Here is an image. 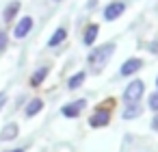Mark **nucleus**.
<instances>
[{
    "label": "nucleus",
    "instance_id": "f257e3e1",
    "mask_svg": "<svg viewBox=\"0 0 158 152\" xmlns=\"http://www.w3.org/2000/svg\"><path fill=\"white\" fill-rule=\"evenodd\" d=\"M115 52V44L113 41H108V44H102V46H98V48H93V52L89 54V63L93 65V72H100L104 65H106V61L110 59V54Z\"/></svg>",
    "mask_w": 158,
    "mask_h": 152
},
{
    "label": "nucleus",
    "instance_id": "f03ea898",
    "mask_svg": "<svg viewBox=\"0 0 158 152\" xmlns=\"http://www.w3.org/2000/svg\"><path fill=\"white\" fill-rule=\"evenodd\" d=\"M143 93H145V83L143 80H132L123 91V100H126V104H136Z\"/></svg>",
    "mask_w": 158,
    "mask_h": 152
},
{
    "label": "nucleus",
    "instance_id": "7ed1b4c3",
    "mask_svg": "<svg viewBox=\"0 0 158 152\" xmlns=\"http://www.w3.org/2000/svg\"><path fill=\"white\" fill-rule=\"evenodd\" d=\"M110 122V111L108 109H98L91 117H89V124L93 126V128H102V126H106Z\"/></svg>",
    "mask_w": 158,
    "mask_h": 152
},
{
    "label": "nucleus",
    "instance_id": "20e7f679",
    "mask_svg": "<svg viewBox=\"0 0 158 152\" xmlns=\"http://www.w3.org/2000/svg\"><path fill=\"white\" fill-rule=\"evenodd\" d=\"M123 11H126V2H123V0H115V2H110V5L104 9V18L110 22V20H117Z\"/></svg>",
    "mask_w": 158,
    "mask_h": 152
},
{
    "label": "nucleus",
    "instance_id": "39448f33",
    "mask_svg": "<svg viewBox=\"0 0 158 152\" xmlns=\"http://www.w3.org/2000/svg\"><path fill=\"white\" fill-rule=\"evenodd\" d=\"M31 28H33V18H22L18 24H15V28H13V37H18V39H24L28 33H31Z\"/></svg>",
    "mask_w": 158,
    "mask_h": 152
},
{
    "label": "nucleus",
    "instance_id": "423d86ee",
    "mask_svg": "<svg viewBox=\"0 0 158 152\" xmlns=\"http://www.w3.org/2000/svg\"><path fill=\"white\" fill-rule=\"evenodd\" d=\"M141 67H143V61H141V59H128V61L121 65L119 74H121V76H130V74H136Z\"/></svg>",
    "mask_w": 158,
    "mask_h": 152
},
{
    "label": "nucleus",
    "instance_id": "0eeeda50",
    "mask_svg": "<svg viewBox=\"0 0 158 152\" xmlns=\"http://www.w3.org/2000/svg\"><path fill=\"white\" fill-rule=\"evenodd\" d=\"M85 104H87V100L69 102V104H65V106H63V115H65V117H78V115H80V111L85 109Z\"/></svg>",
    "mask_w": 158,
    "mask_h": 152
},
{
    "label": "nucleus",
    "instance_id": "6e6552de",
    "mask_svg": "<svg viewBox=\"0 0 158 152\" xmlns=\"http://www.w3.org/2000/svg\"><path fill=\"white\" fill-rule=\"evenodd\" d=\"M98 33H100V26H98V24H89V26H87V31H85L82 41H85L87 46H93V41H95Z\"/></svg>",
    "mask_w": 158,
    "mask_h": 152
},
{
    "label": "nucleus",
    "instance_id": "1a4fd4ad",
    "mask_svg": "<svg viewBox=\"0 0 158 152\" xmlns=\"http://www.w3.org/2000/svg\"><path fill=\"white\" fill-rule=\"evenodd\" d=\"M41 109H44V100H41V98H33V100L28 102V106H26V117L37 115Z\"/></svg>",
    "mask_w": 158,
    "mask_h": 152
},
{
    "label": "nucleus",
    "instance_id": "9d476101",
    "mask_svg": "<svg viewBox=\"0 0 158 152\" xmlns=\"http://www.w3.org/2000/svg\"><path fill=\"white\" fill-rule=\"evenodd\" d=\"M65 37H67V31L61 26V28H56L54 31V35L50 37V41H48V46H59L61 41H65Z\"/></svg>",
    "mask_w": 158,
    "mask_h": 152
},
{
    "label": "nucleus",
    "instance_id": "9b49d317",
    "mask_svg": "<svg viewBox=\"0 0 158 152\" xmlns=\"http://www.w3.org/2000/svg\"><path fill=\"white\" fill-rule=\"evenodd\" d=\"M18 11H20V2H18V0H15V2H9V7L5 9V22H11L18 15Z\"/></svg>",
    "mask_w": 158,
    "mask_h": 152
},
{
    "label": "nucleus",
    "instance_id": "f8f14e48",
    "mask_svg": "<svg viewBox=\"0 0 158 152\" xmlns=\"http://www.w3.org/2000/svg\"><path fill=\"white\" fill-rule=\"evenodd\" d=\"M85 78H87V74H85V72H78V74H74V76L67 80V87H69V89H78V87L85 83Z\"/></svg>",
    "mask_w": 158,
    "mask_h": 152
},
{
    "label": "nucleus",
    "instance_id": "ddd939ff",
    "mask_svg": "<svg viewBox=\"0 0 158 152\" xmlns=\"http://www.w3.org/2000/svg\"><path fill=\"white\" fill-rule=\"evenodd\" d=\"M46 76H48V67H39L35 74H33V78H31V85H41L44 80H46Z\"/></svg>",
    "mask_w": 158,
    "mask_h": 152
},
{
    "label": "nucleus",
    "instance_id": "4468645a",
    "mask_svg": "<svg viewBox=\"0 0 158 152\" xmlns=\"http://www.w3.org/2000/svg\"><path fill=\"white\" fill-rule=\"evenodd\" d=\"M136 115H141V106L139 104H130V106L123 109V119H132Z\"/></svg>",
    "mask_w": 158,
    "mask_h": 152
},
{
    "label": "nucleus",
    "instance_id": "2eb2a0df",
    "mask_svg": "<svg viewBox=\"0 0 158 152\" xmlns=\"http://www.w3.org/2000/svg\"><path fill=\"white\" fill-rule=\"evenodd\" d=\"M15 135H18V124H9V126L2 128V135H0V137H2V139H13Z\"/></svg>",
    "mask_w": 158,
    "mask_h": 152
},
{
    "label": "nucleus",
    "instance_id": "dca6fc26",
    "mask_svg": "<svg viewBox=\"0 0 158 152\" xmlns=\"http://www.w3.org/2000/svg\"><path fill=\"white\" fill-rule=\"evenodd\" d=\"M149 109L158 113V91H154V93L149 96Z\"/></svg>",
    "mask_w": 158,
    "mask_h": 152
},
{
    "label": "nucleus",
    "instance_id": "f3484780",
    "mask_svg": "<svg viewBox=\"0 0 158 152\" xmlns=\"http://www.w3.org/2000/svg\"><path fill=\"white\" fill-rule=\"evenodd\" d=\"M5 48H7V35H5V33H0V52H2Z\"/></svg>",
    "mask_w": 158,
    "mask_h": 152
},
{
    "label": "nucleus",
    "instance_id": "a211bd4d",
    "mask_svg": "<svg viewBox=\"0 0 158 152\" xmlns=\"http://www.w3.org/2000/svg\"><path fill=\"white\" fill-rule=\"evenodd\" d=\"M152 128H154V130H156V132H158V115H156V117H154V119H152Z\"/></svg>",
    "mask_w": 158,
    "mask_h": 152
},
{
    "label": "nucleus",
    "instance_id": "6ab92c4d",
    "mask_svg": "<svg viewBox=\"0 0 158 152\" xmlns=\"http://www.w3.org/2000/svg\"><path fill=\"white\" fill-rule=\"evenodd\" d=\"M7 100V93H0V106H2V102Z\"/></svg>",
    "mask_w": 158,
    "mask_h": 152
},
{
    "label": "nucleus",
    "instance_id": "aec40b11",
    "mask_svg": "<svg viewBox=\"0 0 158 152\" xmlns=\"http://www.w3.org/2000/svg\"><path fill=\"white\" fill-rule=\"evenodd\" d=\"M9 152H24V148H15V150H9Z\"/></svg>",
    "mask_w": 158,
    "mask_h": 152
},
{
    "label": "nucleus",
    "instance_id": "412c9836",
    "mask_svg": "<svg viewBox=\"0 0 158 152\" xmlns=\"http://www.w3.org/2000/svg\"><path fill=\"white\" fill-rule=\"evenodd\" d=\"M156 85H158V78H156Z\"/></svg>",
    "mask_w": 158,
    "mask_h": 152
}]
</instances>
